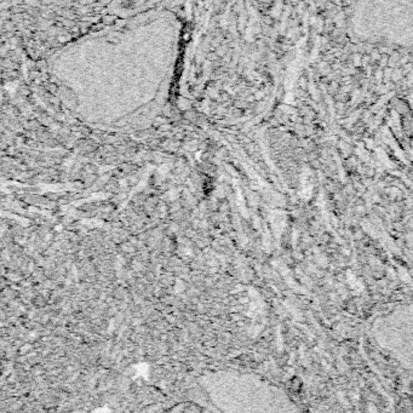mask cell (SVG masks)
Segmentation results:
<instances>
[{
    "instance_id": "cell-1",
    "label": "cell",
    "mask_w": 413,
    "mask_h": 413,
    "mask_svg": "<svg viewBox=\"0 0 413 413\" xmlns=\"http://www.w3.org/2000/svg\"><path fill=\"white\" fill-rule=\"evenodd\" d=\"M349 27L362 43L413 46V0H354Z\"/></svg>"
},
{
    "instance_id": "cell-2",
    "label": "cell",
    "mask_w": 413,
    "mask_h": 413,
    "mask_svg": "<svg viewBox=\"0 0 413 413\" xmlns=\"http://www.w3.org/2000/svg\"><path fill=\"white\" fill-rule=\"evenodd\" d=\"M377 347L413 380V304L384 311L371 325Z\"/></svg>"
},
{
    "instance_id": "cell-3",
    "label": "cell",
    "mask_w": 413,
    "mask_h": 413,
    "mask_svg": "<svg viewBox=\"0 0 413 413\" xmlns=\"http://www.w3.org/2000/svg\"><path fill=\"white\" fill-rule=\"evenodd\" d=\"M402 243L407 255L413 262V214L405 221L404 230H402Z\"/></svg>"
}]
</instances>
